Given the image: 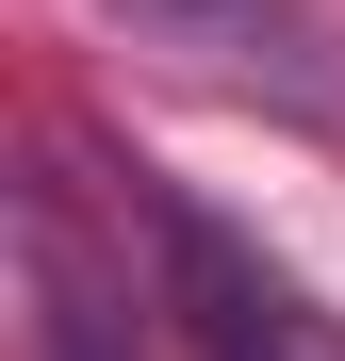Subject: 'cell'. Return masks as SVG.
Returning <instances> with one entry per match:
<instances>
[{
    "label": "cell",
    "mask_w": 345,
    "mask_h": 361,
    "mask_svg": "<svg viewBox=\"0 0 345 361\" xmlns=\"http://www.w3.org/2000/svg\"><path fill=\"white\" fill-rule=\"evenodd\" d=\"M148 247H164V279H181L198 361H345V329H329V312H313V295L279 279L263 247H230L198 197H148Z\"/></svg>",
    "instance_id": "cell-1"
},
{
    "label": "cell",
    "mask_w": 345,
    "mask_h": 361,
    "mask_svg": "<svg viewBox=\"0 0 345 361\" xmlns=\"http://www.w3.org/2000/svg\"><path fill=\"white\" fill-rule=\"evenodd\" d=\"M132 33H164L181 66L214 82H263V99H296V115H345V66H329V33L313 17H279V0H115Z\"/></svg>",
    "instance_id": "cell-2"
},
{
    "label": "cell",
    "mask_w": 345,
    "mask_h": 361,
    "mask_svg": "<svg viewBox=\"0 0 345 361\" xmlns=\"http://www.w3.org/2000/svg\"><path fill=\"white\" fill-rule=\"evenodd\" d=\"M17 279H33V361H148V345H132V295L66 247V214L17 230Z\"/></svg>",
    "instance_id": "cell-3"
}]
</instances>
